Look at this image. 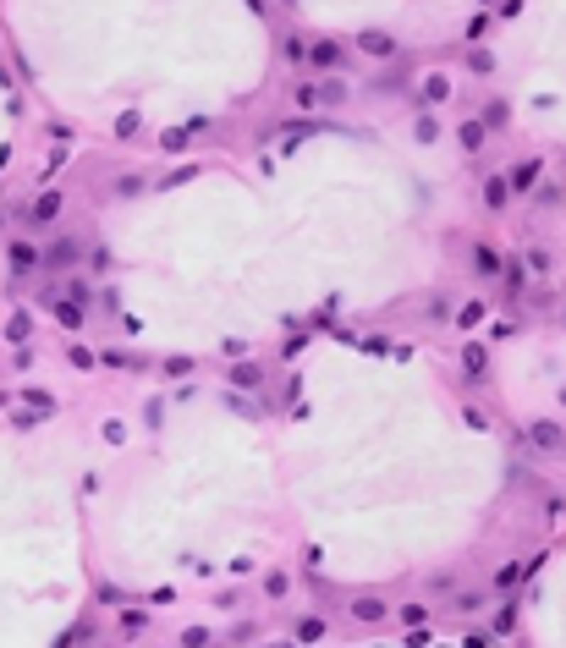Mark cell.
Segmentation results:
<instances>
[{
  "instance_id": "cell-1",
  "label": "cell",
  "mask_w": 566,
  "mask_h": 648,
  "mask_svg": "<svg viewBox=\"0 0 566 648\" xmlns=\"http://www.w3.org/2000/svg\"><path fill=\"white\" fill-rule=\"evenodd\" d=\"M77 253H83V248H77L72 236H61L55 248H44V253H39V264H44V270H72V264H77Z\"/></svg>"
},
{
  "instance_id": "cell-2",
  "label": "cell",
  "mask_w": 566,
  "mask_h": 648,
  "mask_svg": "<svg viewBox=\"0 0 566 648\" xmlns=\"http://www.w3.org/2000/svg\"><path fill=\"white\" fill-rule=\"evenodd\" d=\"M303 61H308V66H325V72H336V66L347 61V55H341V44H336V39H314Z\"/></svg>"
},
{
  "instance_id": "cell-3",
  "label": "cell",
  "mask_w": 566,
  "mask_h": 648,
  "mask_svg": "<svg viewBox=\"0 0 566 648\" xmlns=\"http://www.w3.org/2000/svg\"><path fill=\"white\" fill-rule=\"evenodd\" d=\"M357 50H363V55H374V61H385V55H396V39H391V33H379V28H369V33H357Z\"/></svg>"
},
{
  "instance_id": "cell-4",
  "label": "cell",
  "mask_w": 566,
  "mask_h": 648,
  "mask_svg": "<svg viewBox=\"0 0 566 648\" xmlns=\"http://www.w3.org/2000/svg\"><path fill=\"white\" fill-rule=\"evenodd\" d=\"M533 182H539V160H517L511 176H506V192H528Z\"/></svg>"
},
{
  "instance_id": "cell-5",
  "label": "cell",
  "mask_w": 566,
  "mask_h": 648,
  "mask_svg": "<svg viewBox=\"0 0 566 648\" xmlns=\"http://www.w3.org/2000/svg\"><path fill=\"white\" fill-rule=\"evenodd\" d=\"M44 308H50V314L61 319L66 330H83V308H72V302H66V297H44Z\"/></svg>"
},
{
  "instance_id": "cell-6",
  "label": "cell",
  "mask_w": 566,
  "mask_h": 648,
  "mask_svg": "<svg viewBox=\"0 0 566 648\" xmlns=\"http://www.w3.org/2000/svg\"><path fill=\"white\" fill-rule=\"evenodd\" d=\"M484 368H489V352H484L479 341H467V346H462V374H467V379H479Z\"/></svg>"
},
{
  "instance_id": "cell-7",
  "label": "cell",
  "mask_w": 566,
  "mask_h": 648,
  "mask_svg": "<svg viewBox=\"0 0 566 648\" xmlns=\"http://www.w3.org/2000/svg\"><path fill=\"white\" fill-rule=\"evenodd\" d=\"M231 385H236V390H258V385H264V368H258V363H236V368H231Z\"/></svg>"
},
{
  "instance_id": "cell-8",
  "label": "cell",
  "mask_w": 566,
  "mask_h": 648,
  "mask_svg": "<svg viewBox=\"0 0 566 648\" xmlns=\"http://www.w3.org/2000/svg\"><path fill=\"white\" fill-rule=\"evenodd\" d=\"M55 214H61V192H44L39 204L28 209V220H33V226H44V220H55Z\"/></svg>"
},
{
  "instance_id": "cell-9",
  "label": "cell",
  "mask_w": 566,
  "mask_h": 648,
  "mask_svg": "<svg viewBox=\"0 0 566 648\" xmlns=\"http://www.w3.org/2000/svg\"><path fill=\"white\" fill-rule=\"evenodd\" d=\"M528 439H533L539 451H555V445H561V423H533V429H528Z\"/></svg>"
},
{
  "instance_id": "cell-10",
  "label": "cell",
  "mask_w": 566,
  "mask_h": 648,
  "mask_svg": "<svg viewBox=\"0 0 566 648\" xmlns=\"http://www.w3.org/2000/svg\"><path fill=\"white\" fill-rule=\"evenodd\" d=\"M319 637H325V621H319V615H303V621H297V632H292L297 648H303V643H319Z\"/></svg>"
},
{
  "instance_id": "cell-11",
  "label": "cell",
  "mask_w": 566,
  "mask_h": 648,
  "mask_svg": "<svg viewBox=\"0 0 566 648\" xmlns=\"http://www.w3.org/2000/svg\"><path fill=\"white\" fill-rule=\"evenodd\" d=\"M506 198H511V192H506V176H489V182H484V209H506Z\"/></svg>"
},
{
  "instance_id": "cell-12",
  "label": "cell",
  "mask_w": 566,
  "mask_h": 648,
  "mask_svg": "<svg viewBox=\"0 0 566 648\" xmlns=\"http://www.w3.org/2000/svg\"><path fill=\"white\" fill-rule=\"evenodd\" d=\"M473 270L479 275H501V248H473Z\"/></svg>"
},
{
  "instance_id": "cell-13",
  "label": "cell",
  "mask_w": 566,
  "mask_h": 648,
  "mask_svg": "<svg viewBox=\"0 0 566 648\" xmlns=\"http://www.w3.org/2000/svg\"><path fill=\"white\" fill-rule=\"evenodd\" d=\"M39 264V248L33 242H11V270H33Z\"/></svg>"
},
{
  "instance_id": "cell-14",
  "label": "cell",
  "mask_w": 566,
  "mask_h": 648,
  "mask_svg": "<svg viewBox=\"0 0 566 648\" xmlns=\"http://www.w3.org/2000/svg\"><path fill=\"white\" fill-rule=\"evenodd\" d=\"M352 615H357V621H385V599H357Z\"/></svg>"
},
{
  "instance_id": "cell-15",
  "label": "cell",
  "mask_w": 566,
  "mask_h": 648,
  "mask_svg": "<svg viewBox=\"0 0 566 648\" xmlns=\"http://www.w3.org/2000/svg\"><path fill=\"white\" fill-rule=\"evenodd\" d=\"M457 138H462V148H484V126H479V121H462Z\"/></svg>"
},
{
  "instance_id": "cell-16",
  "label": "cell",
  "mask_w": 566,
  "mask_h": 648,
  "mask_svg": "<svg viewBox=\"0 0 566 648\" xmlns=\"http://www.w3.org/2000/svg\"><path fill=\"white\" fill-rule=\"evenodd\" d=\"M28 330H33V319H28V314H11V324H6V335H11V341H28Z\"/></svg>"
},
{
  "instance_id": "cell-17",
  "label": "cell",
  "mask_w": 566,
  "mask_h": 648,
  "mask_svg": "<svg viewBox=\"0 0 566 648\" xmlns=\"http://www.w3.org/2000/svg\"><path fill=\"white\" fill-rule=\"evenodd\" d=\"M209 643H214V637H209L204 627H187V632H182V648H209Z\"/></svg>"
},
{
  "instance_id": "cell-18",
  "label": "cell",
  "mask_w": 566,
  "mask_h": 648,
  "mask_svg": "<svg viewBox=\"0 0 566 648\" xmlns=\"http://www.w3.org/2000/svg\"><path fill=\"white\" fill-rule=\"evenodd\" d=\"M22 396H28V407H33V412H44V418H50V412H55V401L44 396V390H22Z\"/></svg>"
},
{
  "instance_id": "cell-19",
  "label": "cell",
  "mask_w": 566,
  "mask_h": 648,
  "mask_svg": "<svg viewBox=\"0 0 566 648\" xmlns=\"http://www.w3.org/2000/svg\"><path fill=\"white\" fill-rule=\"evenodd\" d=\"M517 605H523V599H506V605H501V615H495V627H501V632H511V621H517Z\"/></svg>"
},
{
  "instance_id": "cell-20",
  "label": "cell",
  "mask_w": 566,
  "mask_h": 648,
  "mask_svg": "<svg viewBox=\"0 0 566 648\" xmlns=\"http://www.w3.org/2000/svg\"><path fill=\"white\" fill-rule=\"evenodd\" d=\"M66 302H72V308H83V314H88V302H94V292H88L83 280H77V286H72V292H66Z\"/></svg>"
},
{
  "instance_id": "cell-21",
  "label": "cell",
  "mask_w": 566,
  "mask_h": 648,
  "mask_svg": "<svg viewBox=\"0 0 566 648\" xmlns=\"http://www.w3.org/2000/svg\"><path fill=\"white\" fill-rule=\"evenodd\" d=\"M445 94H451V83H445V77H429V83H423V99H445Z\"/></svg>"
},
{
  "instance_id": "cell-22",
  "label": "cell",
  "mask_w": 566,
  "mask_h": 648,
  "mask_svg": "<svg viewBox=\"0 0 566 648\" xmlns=\"http://www.w3.org/2000/svg\"><path fill=\"white\" fill-rule=\"evenodd\" d=\"M506 292H511V297L523 292V264H506Z\"/></svg>"
},
{
  "instance_id": "cell-23",
  "label": "cell",
  "mask_w": 566,
  "mask_h": 648,
  "mask_svg": "<svg viewBox=\"0 0 566 648\" xmlns=\"http://www.w3.org/2000/svg\"><path fill=\"white\" fill-rule=\"evenodd\" d=\"M264 593H270V599H281V593H286V577H281V571H270V577H264Z\"/></svg>"
},
{
  "instance_id": "cell-24",
  "label": "cell",
  "mask_w": 566,
  "mask_h": 648,
  "mask_svg": "<svg viewBox=\"0 0 566 648\" xmlns=\"http://www.w3.org/2000/svg\"><path fill=\"white\" fill-rule=\"evenodd\" d=\"M517 577H523V566H501V571H495V583H501V588H511Z\"/></svg>"
},
{
  "instance_id": "cell-25",
  "label": "cell",
  "mask_w": 566,
  "mask_h": 648,
  "mask_svg": "<svg viewBox=\"0 0 566 648\" xmlns=\"http://www.w3.org/2000/svg\"><path fill=\"white\" fill-rule=\"evenodd\" d=\"M143 621H148L143 610H126V615H121V627H126V632H143Z\"/></svg>"
},
{
  "instance_id": "cell-26",
  "label": "cell",
  "mask_w": 566,
  "mask_h": 648,
  "mask_svg": "<svg viewBox=\"0 0 566 648\" xmlns=\"http://www.w3.org/2000/svg\"><path fill=\"white\" fill-rule=\"evenodd\" d=\"M435 138H440V126H435L429 116H423V121H418V143H435Z\"/></svg>"
},
{
  "instance_id": "cell-27",
  "label": "cell",
  "mask_w": 566,
  "mask_h": 648,
  "mask_svg": "<svg viewBox=\"0 0 566 648\" xmlns=\"http://www.w3.org/2000/svg\"><path fill=\"white\" fill-rule=\"evenodd\" d=\"M187 138H192L187 126H170V132H165V148H182V143H187Z\"/></svg>"
},
{
  "instance_id": "cell-28",
  "label": "cell",
  "mask_w": 566,
  "mask_h": 648,
  "mask_svg": "<svg viewBox=\"0 0 566 648\" xmlns=\"http://www.w3.org/2000/svg\"><path fill=\"white\" fill-rule=\"evenodd\" d=\"M286 55H292V61H303V55H308V44L297 39V33H286Z\"/></svg>"
},
{
  "instance_id": "cell-29",
  "label": "cell",
  "mask_w": 566,
  "mask_h": 648,
  "mask_svg": "<svg viewBox=\"0 0 566 648\" xmlns=\"http://www.w3.org/2000/svg\"><path fill=\"white\" fill-rule=\"evenodd\" d=\"M401 621H407V627H423V605H401Z\"/></svg>"
},
{
  "instance_id": "cell-30",
  "label": "cell",
  "mask_w": 566,
  "mask_h": 648,
  "mask_svg": "<svg viewBox=\"0 0 566 648\" xmlns=\"http://www.w3.org/2000/svg\"><path fill=\"white\" fill-rule=\"evenodd\" d=\"M457 319H462V324H479V319H484V302H467V308H462Z\"/></svg>"
},
{
  "instance_id": "cell-31",
  "label": "cell",
  "mask_w": 566,
  "mask_h": 648,
  "mask_svg": "<svg viewBox=\"0 0 566 648\" xmlns=\"http://www.w3.org/2000/svg\"><path fill=\"white\" fill-rule=\"evenodd\" d=\"M66 357H72V363H77V368H94V352H88V346H72V352H66Z\"/></svg>"
},
{
  "instance_id": "cell-32",
  "label": "cell",
  "mask_w": 566,
  "mask_h": 648,
  "mask_svg": "<svg viewBox=\"0 0 566 648\" xmlns=\"http://www.w3.org/2000/svg\"><path fill=\"white\" fill-rule=\"evenodd\" d=\"M489 643H495L489 632H473V637H467V648H489Z\"/></svg>"
},
{
  "instance_id": "cell-33",
  "label": "cell",
  "mask_w": 566,
  "mask_h": 648,
  "mask_svg": "<svg viewBox=\"0 0 566 648\" xmlns=\"http://www.w3.org/2000/svg\"><path fill=\"white\" fill-rule=\"evenodd\" d=\"M275 648H297V643H275Z\"/></svg>"
},
{
  "instance_id": "cell-34",
  "label": "cell",
  "mask_w": 566,
  "mask_h": 648,
  "mask_svg": "<svg viewBox=\"0 0 566 648\" xmlns=\"http://www.w3.org/2000/svg\"><path fill=\"white\" fill-rule=\"evenodd\" d=\"M0 407H6V396H0Z\"/></svg>"
}]
</instances>
